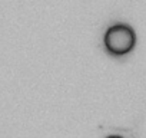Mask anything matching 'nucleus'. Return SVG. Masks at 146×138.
I'll list each match as a JSON object with an SVG mask.
<instances>
[{
    "instance_id": "1",
    "label": "nucleus",
    "mask_w": 146,
    "mask_h": 138,
    "mask_svg": "<svg viewBox=\"0 0 146 138\" xmlns=\"http://www.w3.org/2000/svg\"><path fill=\"white\" fill-rule=\"evenodd\" d=\"M103 46L110 56H126L136 46V33L133 27L126 23H115L106 29L103 35Z\"/></svg>"
}]
</instances>
